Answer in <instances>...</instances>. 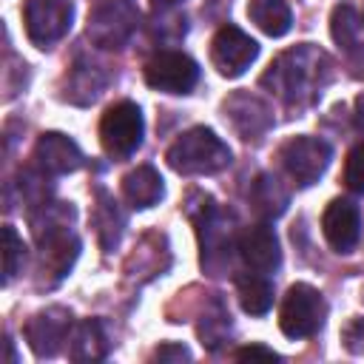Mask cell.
<instances>
[{"instance_id":"cell-25","label":"cell","mask_w":364,"mask_h":364,"mask_svg":"<svg viewBox=\"0 0 364 364\" xmlns=\"http://www.w3.org/2000/svg\"><path fill=\"white\" fill-rule=\"evenodd\" d=\"M236 358L239 361H253V358H262V361H279V353H273L270 347H262V344H250V347H242L236 350Z\"/></svg>"},{"instance_id":"cell-27","label":"cell","mask_w":364,"mask_h":364,"mask_svg":"<svg viewBox=\"0 0 364 364\" xmlns=\"http://www.w3.org/2000/svg\"><path fill=\"white\" fill-rule=\"evenodd\" d=\"M355 125H358V131L364 134V94L355 100Z\"/></svg>"},{"instance_id":"cell-24","label":"cell","mask_w":364,"mask_h":364,"mask_svg":"<svg viewBox=\"0 0 364 364\" xmlns=\"http://www.w3.org/2000/svg\"><path fill=\"white\" fill-rule=\"evenodd\" d=\"M154 358L156 361H188L191 358V353H188V347H182V344H159L156 347V353H154Z\"/></svg>"},{"instance_id":"cell-4","label":"cell","mask_w":364,"mask_h":364,"mask_svg":"<svg viewBox=\"0 0 364 364\" xmlns=\"http://www.w3.org/2000/svg\"><path fill=\"white\" fill-rule=\"evenodd\" d=\"M324 316H327L324 296L316 287L299 282L287 290V296L282 301L279 327L287 338H307L324 324Z\"/></svg>"},{"instance_id":"cell-6","label":"cell","mask_w":364,"mask_h":364,"mask_svg":"<svg viewBox=\"0 0 364 364\" xmlns=\"http://www.w3.org/2000/svg\"><path fill=\"white\" fill-rule=\"evenodd\" d=\"M139 11L128 0H108L88 17V37L100 48H122L136 31Z\"/></svg>"},{"instance_id":"cell-13","label":"cell","mask_w":364,"mask_h":364,"mask_svg":"<svg viewBox=\"0 0 364 364\" xmlns=\"http://www.w3.org/2000/svg\"><path fill=\"white\" fill-rule=\"evenodd\" d=\"M321 233L330 242V247L336 253H350L358 242L361 233V213L358 205H353L350 199H333L324 208L321 216Z\"/></svg>"},{"instance_id":"cell-26","label":"cell","mask_w":364,"mask_h":364,"mask_svg":"<svg viewBox=\"0 0 364 364\" xmlns=\"http://www.w3.org/2000/svg\"><path fill=\"white\" fill-rule=\"evenodd\" d=\"M350 65H353V74L355 77H364V43H358L350 51Z\"/></svg>"},{"instance_id":"cell-18","label":"cell","mask_w":364,"mask_h":364,"mask_svg":"<svg viewBox=\"0 0 364 364\" xmlns=\"http://www.w3.org/2000/svg\"><path fill=\"white\" fill-rule=\"evenodd\" d=\"M236 296L247 316H264L273 307V284L262 273H245L236 279Z\"/></svg>"},{"instance_id":"cell-12","label":"cell","mask_w":364,"mask_h":364,"mask_svg":"<svg viewBox=\"0 0 364 364\" xmlns=\"http://www.w3.org/2000/svg\"><path fill=\"white\" fill-rule=\"evenodd\" d=\"M222 111H225V119L233 125V131L250 142V139H262L270 125H273V111L264 100H259L256 94H247V91H236L230 94L225 102H222Z\"/></svg>"},{"instance_id":"cell-19","label":"cell","mask_w":364,"mask_h":364,"mask_svg":"<svg viewBox=\"0 0 364 364\" xmlns=\"http://www.w3.org/2000/svg\"><path fill=\"white\" fill-rule=\"evenodd\" d=\"M247 17L270 37H282L290 31L293 14L284 0H250L247 3Z\"/></svg>"},{"instance_id":"cell-14","label":"cell","mask_w":364,"mask_h":364,"mask_svg":"<svg viewBox=\"0 0 364 364\" xmlns=\"http://www.w3.org/2000/svg\"><path fill=\"white\" fill-rule=\"evenodd\" d=\"M34 165L51 176H60V173H71L82 165V154L77 148L74 139H68L65 134L60 131H48V134H40L37 142H34V154H31Z\"/></svg>"},{"instance_id":"cell-8","label":"cell","mask_w":364,"mask_h":364,"mask_svg":"<svg viewBox=\"0 0 364 364\" xmlns=\"http://www.w3.org/2000/svg\"><path fill=\"white\" fill-rule=\"evenodd\" d=\"M145 82L165 94H188L199 82V65L182 51H156L145 63Z\"/></svg>"},{"instance_id":"cell-17","label":"cell","mask_w":364,"mask_h":364,"mask_svg":"<svg viewBox=\"0 0 364 364\" xmlns=\"http://www.w3.org/2000/svg\"><path fill=\"white\" fill-rule=\"evenodd\" d=\"M108 353V336L100 318H85L74 327L71 336V358L74 361H97Z\"/></svg>"},{"instance_id":"cell-5","label":"cell","mask_w":364,"mask_h":364,"mask_svg":"<svg viewBox=\"0 0 364 364\" xmlns=\"http://www.w3.org/2000/svg\"><path fill=\"white\" fill-rule=\"evenodd\" d=\"M74 20V6L68 0H26L23 23L26 34L37 48H51L60 43Z\"/></svg>"},{"instance_id":"cell-15","label":"cell","mask_w":364,"mask_h":364,"mask_svg":"<svg viewBox=\"0 0 364 364\" xmlns=\"http://www.w3.org/2000/svg\"><path fill=\"white\" fill-rule=\"evenodd\" d=\"M239 253L253 273H273L282 264L279 239L270 225H253L239 236Z\"/></svg>"},{"instance_id":"cell-10","label":"cell","mask_w":364,"mask_h":364,"mask_svg":"<svg viewBox=\"0 0 364 364\" xmlns=\"http://www.w3.org/2000/svg\"><path fill=\"white\" fill-rule=\"evenodd\" d=\"M196 225H199L196 230H199V245H202V267L216 273V270H222L230 262L233 228H230L228 216L213 202H208L202 208V216L196 219Z\"/></svg>"},{"instance_id":"cell-1","label":"cell","mask_w":364,"mask_h":364,"mask_svg":"<svg viewBox=\"0 0 364 364\" xmlns=\"http://www.w3.org/2000/svg\"><path fill=\"white\" fill-rule=\"evenodd\" d=\"M330 57L321 48L304 43L279 54L276 63H270V68L262 74V85L270 88L284 105L299 108L310 105L321 94V88L330 82Z\"/></svg>"},{"instance_id":"cell-7","label":"cell","mask_w":364,"mask_h":364,"mask_svg":"<svg viewBox=\"0 0 364 364\" xmlns=\"http://www.w3.org/2000/svg\"><path fill=\"white\" fill-rule=\"evenodd\" d=\"M330 156H333L330 145L324 139H318V136H293L279 151V159H282L284 171L301 188L318 182V176L330 165Z\"/></svg>"},{"instance_id":"cell-3","label":"cell","mask_w":364,"mask_h":364,"mask_svg":"<svg viewBox=\"0 0 364 364\" xmlns=\"http://www.w3.org/2000/svg\"><path fill=\"white\" fill-rule=\"evenodd\" d=\"M142 131H145V122H142L139 105L131 102V100L114 102L102 114V119H100V142H102V151L111 159H128L139 148Z\"/></svg>"},{"instance_id":"cell-22","label":"cell","mask_w":364,"mask_h":364,"mask_svg":"<svg viewBox=\"0 0 364 364\" xmlns=\"http://www.w3.org/2000/svg\"><path fill=\"white\" fill-rule=\"evenodd\" d=\"M26 262V245L11 225L3 228V282L9 284Z\"/></svg>"},{"instance_id":"cell-28","label":"cell","mask_w":364,"mask_h":364,"mask_svg":"<svg viewBox=\"0 0 364 364\" xmlns=\"http://www.w3.org/2000/svg\"><path fill=\"white\" fill-rule=\"evenodd\" d=\"M176 3H182V0H151V6H154L156 11H168V9H173Z\"/></svg>"},{"instance_id":"cell-20","label":"cell","mask_w":364,"mask_h":364,"mask_svg":"<svg viewBox=\"0 0 364 364\" xmlns=\"http://www.w3.org/2000/svg\"><path fill=\"white\" fill-rule=\"evenodd\" d=\"M250 202L256 208V213H262L264 219H273V216H282L284 208H287V191L279 185L276 176L270 173H262L253 188H250Z\"/></svg>"},{"instance_id":"cell-23","label":"cell","mask_w":364,"mask_h":364,"mask_svg":"<svg viewBox=\"0 0 364 364\" xmlns=\"http://www.w3.org/2000/svg\"><path fill=\"white\" fill-rule=\"evenodd\" d=\"M344 185L353 193H364V142H358L344 162Z\"/></svg>"},{"instance_id":"cell-16","label":"cell","mask_w":364,"mask_h":364,"mask_svg":"<svg viewBox=\"0 0 364 364\" xmlns=\"http://www.w3.org/2000/svg\"><path fill=\"white\" fill-rule=\"evenodd\" d=\"M122 193H125L128 205L142 210V208H151L162 199L165 185H162V176L156 173V168L139 165V168H134L131 173L122 176Z\"/></svg>"},{"instance_id":"cell-11","label":"cell","mask_w":364,"mask_h":364,"mask_svg":"<svg viewBox=\"0 0 364 364\" xmlns=\"http://www.w3.org/2000/svg\"><path fill=\"white\" fill-rule=\"evenodd\" d=\"M71 336V310L65 307H46L26 321V341L40 358H51L63 350Z\"/></svg>"},{"instance_id":"cell-9","label":"cell","mask_w":364,"mask_h":364,"mask_svg":"<svg viewBox=\"0 0 364 364\" xmlns=\"http://www.w3.org/2000/svg\"><path fill=\"white\" fill-rule=\"evenodd\" d=\"M259 57V43L236 26H222L210 40V63L222 77H242Z\"/></svg>"},{"instance_id":"cell-21","label":"cell","mask_w":364,"mask_h":364,"mask_svg":"<svg viewBox=\"0 0 364 364\" xmlns=\"http://www.w3.org/2000/svg\"><path fill=\"white\" fill-rule=\"evenodd\" d=\"M330 34L336 40V46L353 51L358 46V34H361V17L355 11L353 3H338L330 14Z\"/></svg>"},{"instance_id":"cell-2","label":"cell","mask_w":364,"mask_h":364,"mask_svg":"<svg viewBox=\"0 0 364 364\" xmlns=\"http://www.w3.org/2000/svg\"><path fill=\"white\" fill-rule=\"evenodd\" d=\"M168 165L185 176L216 173L230 165V148L210 128L196 125L168 148Z\"/></svg>"}]
</instances>
